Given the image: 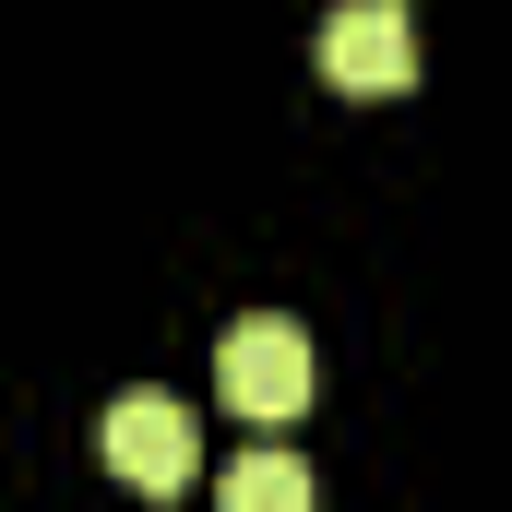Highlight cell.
Segmentation results:
<instances>
[{
  "label": "cell",
  "mask_w": 512,
  "mask_h": 512,
  "mask_svg": "<svg viewBox=\"0 0 512 512\" xmlns=\"http://www.w3.org/2000/svg\"><path fill=\"white\" fill-rule=\"evenodd\" d=\"M96 453H108V477L155 489V501L203 477V429H191V405H179V393H155V382H143V393H120V405L96 417Z\"/></svg>",
  "instance_id": "cell-2"
},
{
  "label": "cell",
  "mask_w": 512,
  "mask_h": 512,
  "mask_svg": "<svg viewBox=\"0 0 512 512\" xmlns=\"http://www.w3.org/2000/svg\"><path fill=\"white\" fill-rule=\"evenodd\" d=\"M215 512H322V477H310L298 453H239Z\"/></svg>",
  "instance_id": "cell-4"
},
{
  "label": "cell",
  "mask_w": 512,
  "mask_h": 512,
  "mask_svg": "<svg viewBox=\"0 0 512 512\" xmlns=\"http://www.w3.org/2000/svg\"><path fill=\"white\" fill-rule=\"evenodd\" d=\"M215 382H227V417H298L310 382H322V358H310V334L286 322V310H251V322H227V346H215Z\"/></svg>",
  "instance_id": "cell-1"
},
{
  "label": "cell",
  "mask_w": 512,
  "mask_h": 512,
  "mask_svg": "<svg viewBox=\"0 0 512 512\" xmlns=\"http://www.w3.org/2000/svg\"><path fill=\"white\" fill-rule=\"evenodd\" d=\"M322 84H346V96H405V84H417V12H405V0H346V12H322Z\"/></svg>",
  "instance_id": "cell-3"
}]
</instances>
